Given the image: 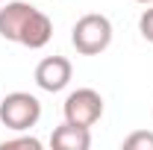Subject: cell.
<instances>
[{
    "label": "cell",
    "instance_id": "obj_1",
    "mask_svg": "<svg viewBox=\"0 0 153 150\" xmlns=\"http://www.w3.org/2000/svg\"><path fill=\"white\" fill-rule=\"evenodd\" d=\"M0 38L15 41L30 50H41L53 38V21L33 3L12 0L0 6Z\"/></svg>",
    "mask_w": 153,
    "mask_h": 150
},
{
    "label": "cell",
    "instance_id": "obj_2",
    "mask_svg": "<svg viewBox=\"0 0 153 150\" xmlns=\"http://www.w3.org/2000/svg\"><path fill=\"white\" fill-rule=\"evenodd\" d=\"M71 44L76 47V53L82 56H97L112 44V21L100 12H88L74 24L71 30Z\"/></svg>",
    "mask_w": 153,
    "mask_h": 150
},
{
    "label": "cell",
    "instance_id": "obj_3",
    "mask_svg": "<svg viewBox=\"0 0 153 150\" xmlns=\"http://www.w3.org/2000/svg\"><path fill=\"white\" fill-rule=\"evenodd\" d=\"M41 118V103L30 91H12L0 100V124L15 132H24L36 127Z\"/></svg>",
    "mask_w": 153,
    "mask_h": 150
},
{
    "label": "cell",
    "instance_id": "obj_4",
    "mask_svg": "<svg viewBox=\"0 0 153 150\" xmlns=\"http://www.w3.org/2000/svg\"><path fill=\"white\" fill-rule=\"evenodd\" d=\"M62 112H65V121L68 124H76V127H94L103 115V97L94 88H76L65 97L62 103Z\"/></svg>",
    "mask_w": 153,
    "mask_h": 150
},
{
    "label": "cell",
    "instance_id": "obj_5",
    "mask_svg": "<svg viewBox=\"0 0 153 150\" xmlns=\"http://www.w3.org/2000/svg\"><path fill=\"white\" fill-rule=\"evenodd\" d=\"M71 76H74V68H71V62L65 56H44L36 65V85L41 91L56 94L62 88H68Z\"/></svg>",
    "mask_w": 153,
    "mask_h": 150
},
{
    "label": "cell",
    "instance_id": "obj_6",
    "mask_svg": "<svg viewBox=\"0 0 153 150\" xmlns=\"http://www.w3.org/2000/svg\"><path fill=\"white\" fill-rule=\"evenodd\" d=\"M50 144L59 150H88L91 147V130L88 127H76V124H62L53 130Z\"/></svg>",
    "mask_w": 153,
    "mask_h": 150
},
{
    "label": "cell",
    "instance_id": "obj_7",
    "mask_svg": "<svg viewBox=\"0 0 153 150\" xmlns=\"http://www.w3.org/2000/svg\"><path fill=\"white\" fill-rule=\"evenodd\" d=\"M124 147L127 150H153V132H147V130L130 132L124 138Z\"/></svg>",
    "mask_w": 153,
    "mask_h": 150
},
{
    "label": "cell",
    "instance_id": "obj_8",
    "mask_svg": "<svg viewBox=\"0 0 153 150\" xmlns=\"http://www.w3.org/2000/svg\"><path fill=\"white\" fill-rule=\"evenodd\" d=\"M138 33H141L144 41L153 44V3H147V9H144L141 18H138Z\"/></svg>",
    "mask_w": 153,
    "mask_h": 150
},
{
    "label": "cell",
    "instance_id": "obj_9",
    "mask_svg": "<svg viewBox=\"0 0 153 150\" xmlns=\"http://www.w3.org/2000/svg\"><path fill=\"white\" fill-rule=\"evenodd\" d=\"M15 147H27V150H41V141L33 138V135H21V138H9V141H3L0 150H15Z\"/></svg>",
    "mask_w": 153,
    "mask_h": 150
},
{
    "label": "cell",
    "instance_id": "obj_10",
    "mask_svg": "<svg viewBox=\"0 0 153 150\" xmlns=\"http://www.w3.org/2000/svg\"><path fill=\"white\" fill-rule=\"evenodd\" d=\"M135 3H153V0H135Z\"/></svg>",
    "mask_w": 153,
    "mask_h": 150
},
{
    "label": "cell",
    "instance_id": "obj_11",
    "mask_svg": "<svg viewBox=\"0 0 153 150\" xmlns=\"http://www.w3.org/2000/svg\"><path fill=\"white\" fill-rule=\"evenodd\" d=\"M0 3H3V0H0Z\"/></svg>",
    "mask_w": 153,
    "mask_h": 150
}]
</instances>
